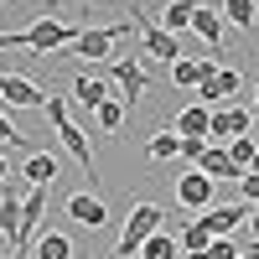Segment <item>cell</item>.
I'll return each mask as SVG.
<instances>
[{"mask_svg":"<svg viewBox=\"0 0 259 259\" xmlns=\"http://www.w3.org/2000/svg\"><path fill=\"white\" fill-rule=\"evenodd\" d=\"M83 26H73V21H57V16H41L36 26H26V31H0V52H11V47H31L36 57H62V47H73V36H78Z\"/></svg>","mask_w":259,"mask_h":259,"instance_id":"obj_1","label":"cell"},{"mask_svg":"<svg viewBox=\"0 0 259 259\" xmlns=\"http://www.w3.org/2000/svg\"><path fill=\"white\" fill-rule=\"evenodd\" d=\"M161 223H166V207H161V202H135V207H130V218H124V233H119V244H114V254H109V259H135V254H140V244L150 239V233H161Z\"/></svg>","mask_w":259,"mask_h":259,"instance_id":"obj_2","label":"cell"},{"mask_svg":"<svg viewBox=\"0 0 259 259\" xmlns=\"http://www.w3.org/2000/svg\"><path fill=\"white\" fill-rule=\"evenodd\" d=\"M130 26H135V21H119V26H83L73 36V47H62V57H94L99 62V57H109V47H114Z\"/></svg>","mask_w":259,"mask_h":259,"instance_id":"obj_3","label":"cell"},{"mask_svg":"<svg viewBox=\"0 0 259 259\" xmlns=\"http://www.w3.org/2000/svg\"><path fill=\"white\" fill-rule=\"evenodd\" d=\"M47 218V187H26V197H21V233H16V259L36 244V228Z\"/></svg>","mask_w":259,"mask_h":259,"instance_id":"obj_4","label":"cell"},{"mask_svg":"<svg viewBox=\"0 0 259 259\" xmlns=\"http://www.w3.org/2000/svg\"><path fill=\"white\" fill-rule=\"evenodd\" d=\"M212 197H218V182H212V177H202L197 166L177 177V202H182V207H192V212H207V207H212Z\"/></svg>","mask_w":259,"mask_h":259,"instance_id":"obj_5","label":"cell"},{"mask_svg":"<svg viewBox=\"0 0 259 259\" xmlns=\"http://www.w3.org/2000/svg\"><path fill=\"white\" fill-rule=\"evenodd\" d=\"M249 212H254L249 202H212L197 223L212 233V239H233V228H239V223H249Z\"/></svg>","mask_w":259,"mask_h":259,"instance_id":"obj_6","label":"cell"},{"mask_svg":"<svg viewBox=\"0 0 259 259\" xmlns=\"http://www.w3.org/2000/svg\"><path fill=\"white\" fill-rule=\"evenodd\" d=\"M135 26H140V47H145L150 57H161V62H177V57H187V52H182V36H171L166 26L145 21L140 11H135Z\"/></svg>","mask_w":259,"mask_h":259,"instance_id":"obj_7","label":"cell"},{"mask_svg":"<svg viewBox=\"0 0 259 259\" xmlns=\"http://www.w3.org/2000/svg\"><path fill=\"white\" fill-rule=\"evenodd\" d=\"M0 99H6L11 109H41V104H47V89H36V83L21 78V73H0Z\"/></svg>","mask_w":259,"mask_h":259,"instance_id":"obj_8","label":"cell"},{"mask_svg":"<svg viewBox=\"0 0 259 259\" xmlns=\"http://www.w3.org/2000/svg\"><path fill=\"white\" fill-rule=\"evenodd\" d=\"M254 130V109H212V124H207V140L223 145V140H239Z\"/></svg>","mask_w":259,"mask_h":259,"instance_id":"obj_9","label":"cell"},{"mask_svg":"<svg viewBox=\"0 0 259 259\" xmlns=\"http://www.w3.org/2000/svg\"><path fill=\"white\" fill-rule=\"evenodd\" d=\"M239 89H244V78L233 73V68H218L212 78H202V83H197V104H207V109H218V104H223V99H233Z\"/></svg>","mask_w":259,"mask_h":259,"instance_id":"obj_10","label":"cell"},{"mask_svg":"<svg viewBox=\"0 0 259 259\" xmlns=\"http://www.w3.org/2000/svg\"><path fill=\"white\" fill-rule=\"evenodd\" d=\"M57 140H62V150H68V156L83 166V177H89V182L99 187V177H94V145H89V135H83V130L68 119V124H57Z\"/></svg>","mask_w":259,"mask_h":259,"instance_id":"obj_11","label":"cell"},{"mask_svg":"<svg viewBox=\"0 0 259 259\" xmlns=\"http://www.w3.org/2000/svg\"><path fill=\"white\" fill-rule=\"evenodd\" d=\"M114 83H119V94H124V109H135L140 94L150 89V78H145V68H140L135 57H119L114 62Z\"/></svg>","mask_w":259,"mask_h":259,"instance_id":"obj_12","label":"cell"},{"mask_svg":"<svg viewBox=\"0 0 259 259\" xmlns=\"http://www.w3.org/2000/svg\"><path fill=\"white\" fill-rule=\"evenodd\" d=\"M68 218L83 223V228H104V223H109V207H104L99 192H73V197H68Z\"/></svg>","mask_w":259,"mask_h":259,"instance_id":"obj_13","label":"cell"},{"mask_svg":"<svg viewBox=\"0 0 259 259\" xmlns=\"http://www.w3.org/2000/svg\"><path fill=\"white\" fill-rule=\"evenodd\" d=\"M192 31L202 36L207 52H223V11L218 6H197V11H192Z\"/></svg>","mask_w":259,"mask_h":259,"instance_id":"obj_14","label":"cell"},{"mask_svg":"<svg viewBox=\"0 0 259 259\" xmlns=\"http://www.w3.org/2000/svg\"><path fill=\"white\" fill-rule=\"evenodd\" d=\"M197 171H202V177H212V182H239V177H244V166H233L228 145H207L202 161H197Z\"/></svg>","mask_w":259,"mask_h":259,"instance_id":"obj_15","label":"cell"},{"mask_svg":"<svg viewBox=\"0 0 259 259\" xmlns=\"http://www.w3.org/2000/svg\"><path fill=\"white\" fill-rule=\"evenodd\" d=\"M21 197L26 192H16L11 182L0 187V233L11 239V259H16V233H21Z\"/></svg>","mask_w":259,"mask_h":259,"instance_id":"obj_16","label":"cell"},{"mask_svg":"<svg viewBox=\"0 0 259 259\" xmlns=\"http://www.w3.org/2000/svg\"><path fill=\"white\" fill-rule=\"evenodd\" d=\"M57 156H47V150H36V156H26V166H21V177H26V187H52L57 182Z\"/></svg>","mask_w":259,"mask_h":259,"instance_id":"obj_17","label":"cell"},{"mask_svg":"<svg viewBox=\"0 0 259 259\" xmlns=\"http://www.w3.org/2000/svg\"><path fill=\"white\" fill-rule=\"evenodd\" d=\"M73 99L83 104V109H99V104L109 99V83H104L99 73H78L73 78Z\"/></svg>","mask_w":259,"mask_h":259,"instance_id":"obj_18","label":"cell"},{"mask_svg":"<svg viewBox=\"0 0 259 259\" xmlns=\"http://www.w3.org/2000/svg\"><path fill=\"white\" fill-rule=\"evenodd\" d=\"M223 21H233L239 31L259 36V0H223Z\"/></svg>","mask_w":259,"mask_h":259,"instance_id":"obj_19","label":"cell"},{"mask_svg":"<svg viewBox=\"0 0 259 259\" xmlns=\"http://www.w3.org/2000/svg\"><path fill=\"white\" fill-rule=\"evenodd\" d=\"M202 0H171V6L161 11V26L171 31V36H182V31H192V11H197Z\"/></svg>","mask_w":259,"mask_h":259,"instance_id":"obj_20","label":"cell"},{"mask_svg":"<svg viewBox=\"0 0 259 259\" xmlns=\"http://www.w3.org/2000/svg\"><path fill=\"white\" fill-rule=\"evenodd\" d=\"M207 124H212V109H207V104H187V109L177 114V135H202V140H207Z\"/></svg>","mask_w":259,"mask_h":259,"instance_id":"obj_21","label":"cell"},{"mask_svg":"<svg viewBox=\"0 0 259 259\" xmlns=\"http://www.w3.org/2000/svg\"><path fill=\"white\" fill-rule=\"evenodd\" d=\"M31 259H73V244H68V233H36V244H31Z\"/></svg>","mask_w":259,"mask_h":259,"instance_id":"obj_22","label":"cell"},{"mask_svg":"<svg viewBox=\"0 0 259 259\" xmlns=\"http://www.w3.org/2000/svg\"><path fill=\"white\" fill-rule=\"evenodd\" d=\"M140 259H182V249H177V233H150V239L140 244Z\"/></svg>","mask_w":259,"mask_h":259,"instance_id":"obj_23","label":"cell"},{"mask_svg":"<svg viewBox=\"0 0 259 259\" xmlns=\"http://www.w3.org/2000/svg\"><path fill=\"white\" fill-rule=\"evenodd\" d=\"M207 244H212V233H207V228H202L197 218H192L187 228H177V249H182V254H202Z\"/></svg>","mask_w":259,"mask_h":259,"instance_id":"obj_24","label":"cell"},{"mask_svg":"<svg viewBox=\"0 0 259 259\" xmlns=\"http://www.w3.org/2000/svg\"><path fill=\"white\" fill-rule=\"evenodd\" d=\"M94 114H99V130H104V135H114V130L124 124V99H104Z\"/></svg>","mask_w":259,"mask_h":259,"instance_id":"obj_25","label":"cell"},{"mask_svg":"<svg viewBox=\"0 0 259 259\" xmlns=\"http://www.w3.org/2000/svg\"><path fill=\"white\" fill-rule=\"evenodd\" d=\"M177 145H182V140L171 135V130H161V135H150L145 150H150V161H171V156H177Z\"/></svg>","mask_w":259,"mask_h":259,"instance_id":"obj_26","label":"cell"},{"mask_svg":"<svg viewBox=\"0 0 259 259\" xmlns=\"http://www.w3.org/2000/svg\"><path fill=\"white\" fill-rule=\"evenodd\" d=\"M177 140H182V145H177V156H182L187 166H197V161H202V150L212 145V140H202V135H177Z\"/></svg>","mask_w":259,"mask_h":259,"instance_id":"obj_27","label":"cell"},{"mask_svg":"<svg viewBox=\"0 0 259 259\" xmlns=\"http://www.w3.org/2000/svg\"><path fill=\"white\" fill-rule=\"evenodd\" d=\"M254 150H259V140H254V135L228 140V156H233V166H244V171H249V161H254Z\"/></svg>","mask_w":259,"mask_h":259,"instance_id":"obj_28","label":"cell"},{"mask_svg":"<svg viewBox=\"0 0 259 259\" xmlns=\"http://www.w3.org/2000/svg\"><path fill=\"white\" fill-rule=\"evenodd\" d=\"M41 114H47V124H52V130H57V124H68V99L52 94L47 104H41Z\"/></svg>","mask_w":259,"mask_h":259,"instance_id":"obj_29","label":"cell"},{"mask_svg":"<svg viewBox=\"0 0 259 259\" xmlns=\"http://www.w3.org/2000/svg\"><path fill=\"white\" fill-rule=\"evenodd\" d=\"M239 254H244V249L233 244V239H212V244H207V259H239Z\"/></svg>","mask_w":259,"mask_h":259,"instance_id":"obj_30","label":"cell"},{"mask_svg":"<svg viewBox=\"0 0 259 259\" xmlns=\"http://www.w3.org/2000/svg\"><path fill=\"white\" fill-rule=\"evenodd\" d=\"M239 192H244L249 207H259V171H244V177H239Z\"/></svg>","mask_w":259,"mask_h":259,"instance_id":"obj_31","label":"cell"},{"mask_svg":"<svg viewBox=\"0 0 259 259\" xmlns=\"http://www.w3.org/2000/svg\"><path fill=\"white\" fill-rule=\"evenodd\" d=\"M0 140H11V145H26V135H21V130H16L6 114H0Z\"/></svg>","mask_w":259,"mask_h":259,"instance_id":"obj_32","label":"cell"},{"mask_svg":"<svg viewBox=\"0 0 259 259\" xmlns=\"http://www.w3.org/2000/svg\"><path fill=\"white\" fill-rule=\"evenodd\" d=\"M6 182H11V161L0 156V187H6Z\"/></svg>","mask_w":259,"mask_h":259,"instance_id":"obj_33","label":"cell"},{"mask_svg":"<svg viewBox=\"0 0 259 259\" xmlns=\"http://www.w3.org/2000/svg\"><path fill=\"white\" fill-rule=\"evenodd\" d=\"M249 228H254V244H259V207L249 212Z\"/></svg>","mask_w":259,"mask_h":259,"instance_id":"obj_34","label":"cell"},{"mask_svg":"<svg viewBox=\"0 0 259 259\" xmlns=\"http://www.w3.org/2000/svg\"><path fill=\"white\" fill-rule=\"evenodd\" d=\"M239 259H259V244H254V249H244V254H239Z\"/></svg>","mask_w":259,"mask_h":259,"instance_id":"obj_35","label":"cell"},{"mask_svg":"<svg viewBox=\"0 0 259 259\" xmlns=\"http://www.w3.org/2000/svg\"><path fill=\"white\" fill-rule=\"evenodd\" d=\"M249 135H254V140H259V114H254V130H249Z\"/></svg>","mask_w":259,"mask_h":259,"instance_id":"obj_36","label":"cell"},{"mask_svg":"<svg viewBox=\"0 0 259 259\" xmlns=\"http://www.w3.org/2000/svg\"><path fill=\"white\" fill-rule=\"evenodd\" d=\"M249 171H259V150H254V161H249Z\"/></svg>","mask_w":259,"mask_h":259,"instance_id":"obj_37","label":"cell"},{"mask_svg":"<svg viewBox=\"0 0 259 259\" xmlns=\"http://www.w3.org/2000/svg\"><path fill=\"white\" fill-rule=\"evenodd\" d=\"M182 259H207V249H202V254H182Z\"/></svg>","mask_w":259,"mask_h":259,"instance_id":"obj_38","label":"cell"},{"mask_svg":"<svg viewBox=\"0 0 259 259\" xmlns=\"http://www.w3.org/2000/svg\"><path fill=\"white\" fill-rule=\"evenodd\" d=\"M254 94H259V83H254ZM254 114H259V99H254Z\"/></svg>","mask_w":259,"mask_h":259,"instance_id":"obj_39","label":"cell"},{"mask_svg":"<svg viewBox=\"0 0 259 259\" xmlns=\"http://www.w3.org/2000/svg\"><path fill=\"white\" fill-rule=\"evenodd\" d=\"M130 6H140V0H130Z\"/></svg>","mask_w":259,"mask_h":259,"instance_id":"obj_40","label":"cell"}]
</instances>
